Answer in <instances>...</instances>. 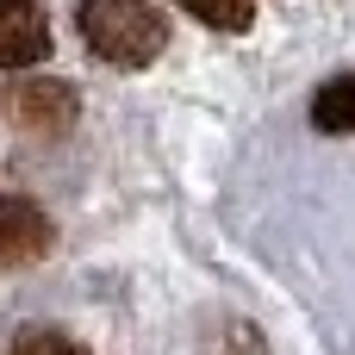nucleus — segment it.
Listing matches in <instances>:
<instances>
[{"label":"nucleus","instance_id":"f257e3e1","mask_svg":"<svg viewBox=\"0 0 355 355\" xmlns=\"http://www.w3.org/2000/svg\"><path fill=\"white\" fill-rule=\"evenodd\" d=\"M75 25H81L87 50L112 69H144L168 44V19L156 12V0H81Z\"/></svg>","mask_w":355,"mask_h":355},{"label":"nucleus","instance_id":"20e7f679","mask_svg":"<svg viewBox=\"0 0 355 355\" xmlns=\"http://www.w3.org/2000/svg\"><path fill=\"white\" fill-rule=\"evenodd\" d=\"M12 112L25 119V131L56 137V131H69V125H75V94H69L62 81H25V87L12 94Z\"/></svg>","mask_w":355,"mask_h":355},{"label":"nucleus","instance_id":"423d86ee","mask_svg":"<svg viewBox=\"0 0 355 355\" xmlns=\"http://www.w3.org/2000/svg\"><path fill=\"white\" fill-rule=\"evenodd\" d=\"M175 6H187L200 25H212V31H250V19H256V6L250 0H175Z\"/></svg>","mask_w":355,"mask_h":355},{"label":"nucleus","instance_id":"7ed1b4c3","mask_svg":"<svg viewBox=\"0 0 355 355\" xmlns=\"http://www.w3.org/2000/svg\"><path fill=\"white\" fill-rule=\"evenodd\" d=\"M50 56V19L37 0H0V69H31Z\"/></svg>","mask_w":355,"mask_h":355},{"label":"nucleus","instance_id":"0eeeda50","mask_svg":"<svg viewBox=\"0 0 355 355\" xmlns=\"http://www.w3.org/2000/svg\"><path fill=\"white\" fill-rule=\"evenodd\" d=\"M6 355H87V349H81L69 331H56V324H25Z\"/></svg>","mask_w":355,"mask_h":355},{"label":"nucleus","instance_id":"f03ea898","mask_svg":"<svg viewBox=\"0 0 355 355\" xmlns=\"http://www.w3.org/2000/svg\"><path fill=\"white\" fill-rule=\"evenodd\" d=\"M56 243V225L37 200L25 193H0V268H25V262H44Z\"/></svg>","mask_w":355,"mask_h":355},{"label":"nucleus","instance_id":"39448f33","mask_svg":"<svg viewBox=\"0 0 355 355\" xmlns=\"http://www.w3.org/2000/svg\"><path fill=\"white\" fill-rule=\"evenodd\" d=\"M312 125H318L324 137H349L355 131V69L318 81V94H312Z\"/></svg>","mask_w":355,"mask_h":355}]
</instances>
